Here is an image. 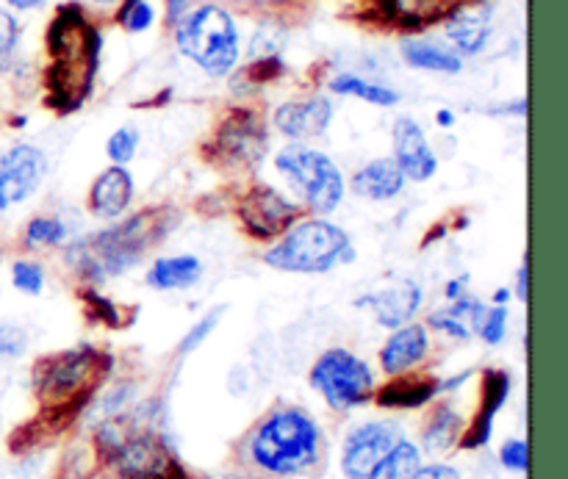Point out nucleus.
I'll return each mask as SVG.
<instances>
[{
  "instance_id": "c85d7f7f",
  "label": "nucleus",
  "mask_w": 568,
  "mask_h": 479,
  "mask_svg": "<svg viewBox=\"0 0 568 479\" xmlns=\"http://www.w3.org/2000/svg\"><path fill=\"white\" fill-rule=\"evenodd\" d=\"M64 238L67 227L59 216H33V220H28L26 231H22V244H26V249L59 247Z\"/></svg>"
},
{
  "instance_id": "5701e85b",
  "label": "nucleus",
  "mask_w": 568,
  "mask_h": 479,
  "mask_svg": "<svg viewBox=\"0 0 568 479\" xmlns=\"http://www.w3.org/2000/svg\"><path fill=\"white\" fill-rule=\"evenodd\" d=\"M399 53H403L405 64L414 67V70L438 72V75H455V72L464 70V59L449 44L436 42V39L408 37L399 44Z\"/></svg>"
},
{
  "instance_id": "79ce46f5",
  "label": "nucleus",
  "mask_w": 568,
  "mask_h": 479,
  "mask_svg": "<svg viewBox=\"0 0 568 479\" xmlns=\"http://www.w3.org/2000/svg\"><path fill=\"white\" fill-rule=\"evenodd\" d=\"M6 3V9H11L17 14V11H37V9H42L44 3H48V0H3Z\"/></svg>"
},
{
  "instance_id": "c03bdc74",
  "label": "nucleus",
  "mask_w": 568,
  "mask_h": 479,
  "mask_svg": "<svg viewBox=\"0 0 568 479\" xmlns=\"http://www.w3.org/2000/svg\"><path fill=\"white\" fill-rule=\"evenodd\" d=\"M464 283H466V277H460V281H449V286H447V299L464 297Z\"/></svg>"
},
{
  "instance_id": "4be33fe9",
  "label": "nucleus",
  "mask_w": 568,
  "mask_h": 479,
  "mask_svg": "<svg viewBox=\"0 0 568 479\" xmlns=\"http://www.w3.org/2000/svg\"><path fill=\"white\" fill-rule=\"evenodd\" d=\"M405 188V175L394 159H375L361 166L353 177V192L372 203H388Z\"/></svg>"
},
{
  "instance_id": "39448f33",
  "label": "nucleus",
  "mask_w": 568,
  "mask_h": 479,
  "mask_svg": "<svg viewBox=\"0 0 568 479\" xmlns=\"http://www.w3.org/2000/svg\"><path fill=\"white\" fill-rule=\"evenodd\" d=\"M109 355L92 347H75L48 355L33 366V391L48 414H75L109 371Z\"/></svg>"
},
{
  "instance_id": "2f4dec72",
  "label": "nucleus",
  "mask_w": 568,
  "mask_h": 479,
  "mask_svg": "<svg viewBox=\"0 0 568 479\" xmlns=\"http://www.w3.org/2000/svg\"><path fill=\"white\" fill-rule=\"evenodd\" d=\"M11 286L28 297H39L44 292V266L31 258L14 261L11 264Z\"/></svg>"
},
{
  "instance_id": "1a4fd4ad",
  "label": "nucleus",
  "mask_w": 568,
  "mask_h": 479,
  "mask_svg": "<svg viewBox=\"0 0 568 479\" xmlns=\"http://www.w3.org/2000/svg\"><path fill=\"white\" fill-rule=\"evenodd\" d=\"M209 161L220 170L250 172L261 166L266 150H270V133L266 122L253 109H233L222 116L220 125L211 133Z\"/></svg>"
},
{
  "instance_id": "423d86ee",
  "label": "nucleus",
  "mask_w": 568,
  "mask_h": 479,
  "mask_svg": "<svg viewBox=\"0 0 568 479\" xmlns=\"http://www.w3.org/2000/svg\"><path fill=\"white\" fill-rule=\"evenodd\" d=\"M353 258L347 231L327 220H300L264 255L266 266L292 275H322L338 264H353Z\"/></svg>"
},
{
  "instance_id": "9b49d317",
  "label": "nucleus",
  "mask_w": 568,
  "mask_h": 479,
  "mask_svg": "<svg viewBox=\"0 0 568 479\" xmlns=\"http://www.w3.org/2000/svg\"><path fill=\"white\" fill-rule=\"evenodd\" d=\"M48 177V155L31 142L0 147V216L28 203Z\"/></svg>"
},
{
  "instance_id": "c756f323",
  "label": "nucleus",
  "mask_w": 568,
  "mask_h": 479,
  "mask_svg": "<svg viewBox=\"0 0 568 479\" xmlns=\"http://www.w3.org/2000/svg\"><path fill=\"white\" fill-rule=\"evenodd\" d=\"M22 26L17 14L6 6H0V75L14 70L17 64V50H20Z\"/></svg>"
},
{
  "instance_id": "a19ab883",
  "label": "nucleus",
  "mask_w": 568,
  "mask_h": 479,
  "mask_svg": "<svg viewBox=\"0 0 568 479\" xmlns=\"http://www.w3.org/2000/svg\"><path fill=\"white\" fill-rule=\"evenodd\" d=\"M410 479H460V475L453 469V466L433 463V466H419V469L410 475Z\"/></svg>"
},
{
  "instance_id": "ea45409f",
  "label": "nucleus",
  "mask_w": 568,
  "mask_h": 479,
  "mask_svg": "<svg viewBox=\"0 0 568 479\" xmlns=\"http://www.w3.org/2000/svg\"><path fill=\"white\" fill-rule=\"evenodd\" d=\"M87 303H92V305H89V308H92L94 314H98L100 322H105V325H111V327H120L122 325L120 310H116V305L111 303V299L100 297V294H94V292H87Z\"/></svg>"
},
{
  "instance_id": "ddd939ff",
  "label": "nucleus",
  "mask_w": 568,
  "mask_h": 479,
  "mask_svg": "<svg viewBox=\"0 0 568 479\" xmlns=\"http://www.w3.org/2000/svg\"><path fill=\"white\" fill-rule=\"evenodd\" d=\"M399 444V427L392 421H369L344 441L342 471L347 479H366L375 466Z\"/></svg>"
},
{
  "instance_id": "7c9ffc66",
  "label": "nucleus",
  "mask_w": 568,
  "mask_h": 479,
  "mask_svg": "<svg viewBox=\"0 0 568 479\" xmlns=\"http://www.w3.org/2000/svg\"><path fill=\"white\" fill-rule=\"evenodd\" d=\"M155 22V6L150 0H120L116 26L128 33L150 31Z\"/></svg>"
},
{
  "instance_id": "e433bc0d",
  "label": "nucleus",
  "mask_w": 568,
  "mask_h": 479,
  "mask_svg": "<svg viewBox=\"0 0 568 479\" xmlns=\"http://www.w3.org/2000/svg\"><path fill=\"white\" fill-rule=\"evenodd\" d=\"M28 349V333L14 322H0V360L20 358Z\"/></svg>"
},
{
  "instance_id": "72a5a7b5",
  "label": "nucleus",
  "mask_w": 568,
  "mask_h": 479,
  "mask_svg": "<svg viewBox=\"0 0 568 479\" xmlns=\"http://www.w3.org/2000/svg\"><path fill=\"white\" fill-rule=\"evenodd\" d=\"M505 330H508V305H494L491 310H486V314H483L480 327H477V333H480L483 342L491 344V347L503 344Z\"/></svg>"
},
{
  "instance_id": "de8ad7c7",
  "label": "nucleus",
  "mask_w": 568,
  "mask_h": 479,
  "mask_svg": "<svg viewBox=\"0 0 568 479\" xmlns=\"http://www.w3.org/2000/svg\"><path fill=\"white\" fill-rule=\"evenodd\" d=\"M98 6H111V3H120V0H94Z\"/></svg>"
},
{
  "instance_id": "f3484780",
  "label": "nucleus",
  "mask_w": 568,
  "mask_h": 479,
  "mask_svg": "<svg viewBox=\"0 0 568 479\" xmlns=\"http://www.w3.org/2000/svg\"><path fill=\"white\" fill-rule=\"evenodd\" d=\"M358 305L361 308H372V314L383 327L397 330V327L408 325L416 310H419L422 288L414 281H399L394 286L383 288V292L366 294V297L358 299Z\"/></svg>"
},
{
  "instance_id": "6e6552de",
  "label": "nucleus",
  "mask_w": 568,
  "mask_h": 479,
  "mask_svg": "<svg viewBox=\"0 0 568 479\" xmlns=\"http://www.w3.org/2000/svg\"><path fill=\"white\" fill-rule=\"evenodd\" d=\"M275 166L314 214H333L344 200L342 170L333 164L331 155L320 153L308 144L297 142L283 147L275 155Z\"/></svg>"
},
{
  "instance_id": "f704fd0d",
  "label": "nucleus",
  "mask_w": 568,
  "mask_h": 479,
  "mask_svg": "<svg viewBox=\"0 0 568 479\" xmlns=\"http://www.w3.org/2000/svg\"><path fill=\"white\" fill-rule=\"evenodd\" d=\"M197 3H216V0H166V20L175 22L183 11ZM231 3L250 6V9H281V6H288L292 0H231Z\"/></svg>"
},
{
  "instance_id": "412c9836",
  "label": "nucleus",
  "mask_w": 568,
  "mask_h": 479,
  "mask_svg": "<svg viewBox=\"0 0 568 479\" xmlns=\"http://www.w3.org/2000/svg\"><path fill=\"white\" fill-rule=\"evenodd\" d=\"M388 22L408 31H422L427 26L444 22L466 0H377Z\"/></svg>"
},
{
  "instance_id": "58836bf2",
  "label": "nucleus",
  "mask_w": 568,
  "mask_h": 479,
  "mask_svg": "<svg viewBox=\"0 0 568 479\" xmlns=\"http://www.w3.org/2000/svg\"><path fill=\"white\" fill-rule=\"evenodd\" d=\"M430 325L436 327V330L447 333V336L460 338V342H466V338H471V327L466 325V322H460L458 316H455L449 308L436 310V314L430 316Z\"/></svg>"
},
{
  "instance_id": "aec40b11",
  "label": "nucleus",
  "mask_w": 568,
  "mask_h": 479,
  "mask_svg": "<svg viewBox=\"0 0 568 479\" xmlns=\"http://www.w3.org/2000/svg\"><path fill=\"white\" fill-rule=\"evenodd\" d=\"M133 200V177L125 166H109L98 181L92 183L89 192V208L94 216L103 220H116L128 211Z\"/></svg>"
},
{
  "instance_id": "2eb2a0df",
  "label": "nucleus",
  "mask_w": 568,
  "mask_h": 479,
  "mask_svg": "<svg viewBox=\"0 0 568 479\" xmlns=\"http://www.w3.org/2000/svg\"><path fill=\"white\" fill-rule=\"evenodd\" d=\"M394 161L403 170L405 181L425 183L436 175L438 155L433 153L425 131L414 116H399L394 122Z\"/></svg>"
},
{
  "instance_id": "bb28decb",
  "label": "nucleus",
  "mask_w": 568,
  "mask_h": 479,
  "mask_svg": "<svg viewBox=\"0 0 568 479\" xmlns=\"http://www.w3.org/2000/svg\"><path fill=\"white\" fill-rule=\"evenodd\" d=\"M419 466V449L399 438L397 447L375 466V471L366 479H410Z\"/></svg>"
},
{
  "instance_id": "7ed1b4c3",
  "label": "nucleus",
  "mask_w": 568,
  "mask_h": 479,
  "mask_svg": "<svg viewBox=\"0 0 568 479\" xmlns=\"http://www.w3.org/2000/svg\"><path fill=\"white\" fill-rule=\"evenodd\" d=\"M175 44L194 67L211 78L231 75L242 59L239 22L225 6L197 3L183 11L175 22Z\"/></svg>"
},
{
  "instance_id": "393cba45",
  "label": "nucleus",
  "mask_w": 568,
  "mask_h": 479,
  "mask_svg": "<svg viewBox=\"0 0 568 479\" xmlns=\"http://www.w3.org/2000/svg\"><path fill=\"white\" fill-rule=\"evenodd\" d=\"M203 277V261L197 255L159 258L148 272V286L159 292H183Z\"/></svg>"
},
{
  "instance_id": "4c0bfd02",
  "label": "nucleus",
  "mask_w": 568,
  "mask_h": 479,
  "mask_svg": "<svg viewBox=\"0 0 568 479\" xmlns=\"http://www.w3.org/2000/svg\"><path fill=\"white\" fill-rule=\"evenodd\" d=\"M499 460H503L505 469L527 471V466H530V449H527V441H519V438L505 441L503 449H499Z\"/></svg>"
},
{
  "instance_id": "a211bd4d",
  "label": "nucleus",
  "mask_w": 568,
  "mask_h": 479,
  "mask_svg": "<svg viewBox=\"0 0 568 479\" xmlns=\"http://www.w3.org/2000/svg\"><path fill=\"white\" fill-rule=\"evenodd\" d=\"M508 394H510L508 371L488 369L486 375H483L480 408H477V416L469 425V430H466L464 438H460V447L464 449L486 447L494 430V419H497V414L505 408V402H508Z\"/></svg>"
},
{
  "instance_id": "0eeeda50",
  "label": "nucleus",
  "mask_w": 568,
  "mask_h": 479,
  "mask_svg": "<svg viewBox=\"0 0 568 479\" xmlns=\"http://www.w3.org/2000/svg\"><path fill=\"white\" fill-rule=\"evenodd\" d=\"M98 444L122 479H189L170 447L153 430L109 419L100 427Z\"/></svg>"
},
{
  "instance_id": "20e7f679",
  "label": "nucleus",
  "mask_w": 568,
  "mask_h": 479,
  "mask_svg": "<svg viewBox=\"0 0 568 479\" xmlns=\"http://www.w3.org/2000/svg\"><path fill=\"white\" fill-rule=\"evenodd\" d=\"M322 452L320 425L300 408L275 410L250 438V458L261 471L294 477L316 466Z\"/></svg>"
},
{
  "instance_id": "cd10ccee",
  "label": "nucleus",
  "mask_w": 568,
  "mask_h": 479,
  "mask_svg": "<svg viewBox=\"0 0 568 479\" xmlns=\"http://www.w3.org/2000/svg\"><path fill=\"white\" fill-rule=\"evenodd\" d=\"M460 436V419L453 408H438L433 416L430 427L425 430V449L427 452H447Z\"/></svg>"
},
{
  "instance_id": "dca6fc26",
  "label": "nucleus",
  "mask_w": 568,
  "mask_h": 479,
  "mask_svg": "<svg viewBox=\"0 0 568 479\" xmlns=\"http://www.w3.org/2000/svg\"><path fill=\"white\" fill-rule=\"evenodd\" d=\"M275 128L292 142H308L322 136L333 120V103L325 94H314L305 100H288L275 109Z\"/></svg>"
},
{
  "instance_id": "9d476101",
  "label": "nucleus",
  "mask_w": 568,
  "mask_h": 479,
  "mask_svg": "<svg viewBox=\"0 0 568 479\" xmlns=\"http://www.w3.org/2000/svg\"><path fill=\"white\" fill-rule=\"evenodd\" d=\"M311 386L325 397L333 410L361 408L375 394V377L366 360L349 349H327L311 369Z\"/></svg>"
},
{
  "instance_id": "6ab92c4d",
  "label": "nucleus",
  "mask_w": 568,
  "mask_h": 479,
  "mask_svg": "<svg viewBox=\"0 0 568 479\" xmlns=\"http://www.w3.org/2000/svg\"><path fill=\"white\" fill-rule=\"evenodd\" d=\"M430 353V338H427V327L408 325L397 327L388 336V342L381 349V366L386 375H405L408 369L419 366Z\"/></svg>"
},
{
  "instance_id": "473e14b6",
  "label": "nucleus",
  "mask_w": 568,
  "mask_h": 479,
  "mask_svg": "<svg viewBox=\"0 0 568 479\" xmlns=\"http://www.w3.org/2000/svg\"><path fill=\"white\" fill-rule=\"evenodd\" d=\"M139 150V133L133 128H120L109 136V144H105V153L109 159L114 161V166H125L131 164L133 155Z\"/></svg>"
},
{
  "instance_id": "09e8293b",
  "label": "nucleus",
  "mask_w": 568,
  "mask_h": 479,
  "mask_svg": "<svg viewBox=\"0 0 568 479\" xmlns=\"http://www.w3.org/2000/svg\"><path fill=\"white\" fill-rule=\"evenodd\" d=\"M225 479H244V477H225Z\"/></svg>"
},
{
  "instance_id": "f03ea898",
  "label": "nucleus",
  "mask_w": 568,
  "mask_h": 479,
  "mask_svg": "<svg viewBox=\"0 0 568 479\" xmlns=\"http://www.w3.org/2000/svg\"><path fill=\"white\" fill-rule=\"evenodd\" d=\"M175 222V211L170 208L139 211L120 225H111L72 244L67 249V264L89 283L125 275L172 231Z\"/></svg>"
},
{
  "instance_id": "49530a36",
  "label": "nucleus",
  "mask_w": 568,
  "mask_h": 479,
  "mask_svg": "<svg viewBox=\"0 0 568 479\" xmlns=\"http://www.w3.org/2000/svg\"><path fill=\"white\" fill-rule=\"evenodd\" d=\"M508 297H510V294L505 292V288H499V292L494 294V305H505V303H508Z\"/></svg>"
},
{
  "instance_id": "f8f14e48",
  "label": "nucleus",
  "mask_w": 568,
  "mask_h": 479,
  "mask_svg": "<svg viewBox=\"0 0 568 479\" xmlns=\"http://www.w3.org/2000/svg\"><path fill=\"white\" fill-rule=\"evenodd\" d=\"M236 214L250 236L258 238V242H275L288 227L297 225L303 208L277 188L258 183L239 200Z\"/></svg>"
},
{
  "instance_id": "b1692460",
  "label": "nucleus",
  "mask_w": 568,
  "mask_h": 479,
  "mask_svg": "<svg viewBox=\"0 0 568 479\" xmlns=\"http://www.w3.org/2000/svg\"><path fill=\"white\" fill-rule=\"evenodd\" d=\"M397 380H392L388 386H383L377 391V405L381 408H399V410H414L422 408L425 402H430L438 391H442V383H436L433 377H408V375H394Z\"/></svg>"
},
{
  "instance_id": "37998d69",
  "label": "nucleus",
  "mask_w": 568,
  "mask_h": 479,
  "mask_svg": "<svg viewBox=\"0 0 568 479\" xmlns=\"http://www.w3.org/2000/svg\"><path fill=\"white\" fill-rule=\"evenodd\" d=\"M527 277H530V272H527V258H525V264L519 266V275H516V297H519L521 303H527Z\"/></svg>"
},
{
  "instance_id": "a18cd8bd",
  "label": "nucleus",
  "mask_w": 568,
  "mask_h": 479,
  "mask_svg": "<svg viewBox=\"0 0 568 479\" xmlns=\"http://www.w3.org/2000/svg\"><path fill=\"white\" fill-rule=\"evenodd\" d=\"M436 122H438V125H442V128H453V125H455V114H453V111L442 109V111H438V114H436Z\"/></svg>"
},
{
  "instance_id": "f257e3e1",
  "label": "nucleus",
  "mask_w": 568,
  "mask_h": 479,
  "mask_svg": "<svg viewBox=\"0 0 568 479\" xmlns=\"http://www.w3.org/2000/svg\"><path fill=\"white\" fill-rule=\"evenodd\" d=\"M103 37L81 6H61L48 28V103L55 111L81 109L92 92Z\"/></svg>"
},
{
  "instance_id": "a878e982",
  "label": "nucleus",
  "mask_w": 568,
  "mask_h": 479,
  "mask_svg": "<svg viewBox=\"0 0 568 479\" xmlns=\"http://www.w3.org/2000/svg\"><path fill=\"white\" fill-rule=\"evenodd\" d=\"M331 92L344 94V98H358L364 103L377 105V109H392L399 103V92H394L392 86H383V83L366 81V78L355 75V72H338L331 78Z\"/></svg>"
},
{
  "instance_id": "4468645a",
  "label": "nucleus",
  "mask_w": 568,
  "mask_h": 479,
  "mask_svg": "<svg viewBox=\"0 0 568 479\" xmlns=\"http://www.w3.org/2000/svg\"><path fill=\"white\" fill-rule=\"evenodd\" d=\"M491 3L488 0H466L464 6L453 11L444 20V37L455 53L477 55L486 50L488 39H491Z\"/></svg>"
},
{
  "instance_id": "8fccbe9b",
  "label": "nucleus",
  "mask_w": 568,
  "mask_h": 479,
  "mask_svg": "<svg viewBox=\"0 0 568 479\" xmlns=\"http://www.w3.org/2000/svg\"><path fill=\"white\" fill-rule=\"evenodd\" d=\"M0 264H3V253H0Z\"/></svg>"
},
{
  "instance_id": "c9c22d12",
  "label": "nucleus",
  "mask_w": 568,
  "mask_h": 479,
  "mask_svg": "<svg viewBox=\"0 0 568 479\" xmlns=\"http://www.w3.org/2000/svg\"><path fill=\"white\" fill-rule=\"evenodd\" d=\"M222 314H225V308H220V310H211V314H205L203 319H200L197 325H194L192 330L186 333V336H183V342L178 344V353H181V355H189V353H194V349H197L200 344H203L205 338H209L211 333L216 330V325H220Z\"/></svg>"
}]
</instances>
